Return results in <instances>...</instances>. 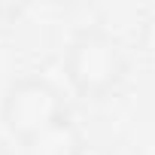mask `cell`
I'll list each match as a JSON object with an SVG mask.
<instances>
[{"label": "cell", "instance_id": "7a4b0ae2", "mask_svg": "<svg viewBox=\"0 0 155 155\" xmlns=\"http://www.w3.org/2000/svg\"><path fill=\"white\" fill-rule=\"evenodd\" d=\"M125 73L128 58L113 34L101 28H82L70 37L64 52V76L79 97L101 101L113 94L125 82Z\"/></svg>", "mask_w": 155, "mask_h": 155}, {"label": "cell", "instance_id": "3957f363", "mask_svg": "<svg viewBox=\"0 0 155 155\" xmlns=\"http://www.w3.org/2000/svg\"><path fill=\"white\" fill-rule=\"evenodd\" d=\"M70 155H116V152H113L107 143H97V140H85V137H82L79 143L73 146Z\"/></svg>", "mask_w": 155, "mask_h": 155}, {"label": "cell", "instance_id": "277c9868", "mask_svg": "<svg viewBox=\"0 0 155 155\" xmlns=\"http://www.w3.org/2000/svg\"><path fill=\"white\" fill-rule=\"evenodd\" d=\"M0 155H12V152H9V143H6L3 134H0Z\"/></svg>", "mask_w": 155, "mask_h": 155}, {"label": "cell", "instance_id": "6da1fadb", "mask_svg": "<svg viewBox=\"0 0 155 155\" xmlns=\"http://www.w3.org/2000/svg\"><path fill=\"white\" fill-rule=\"evenodd\" d=\"M0 119L6 131L28 149L70 128L67 101L61 88L37 73L18 76L9 82V88L3 91V104H0Z\"/></svg>", "mask_w": 155, "mask_h": 155}]
</instances>
